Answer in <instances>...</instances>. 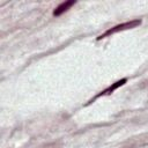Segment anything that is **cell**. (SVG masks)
<instances>
[{
	"label": "cell",
	"mask_w": 148,
	"mask_h": 148,
	"mask_svg": "<svg viewBox=\"0 0 148 148\" xmlns=\"http://www.w3.org/2000/svg\"><path fill=\"white\" fill-rule=\"evenodd\" d=\"M75 5V1L74 0H69V1H65V2H61L54 10H53V15L54 16H59L61 15L62 13H65L66 10H68L72 6Z\"/></svg>",
	"instance_id": "3"
},
{
	"label": "cell",
	"mask_w": 148,
	"mask_h": 148,
	"mask_svg": "<svg viewBox=\"0 0 148 148\" xmlns=\"http://www.w3.org/2000/svg\"><path fill=\"white\" fill-rule=\"evenodd\" d=\"M127 82V79H121V80H119V81H117V82H114V83H112L111 86H109L106 89H104L103 91H101L98 95H96L89 103H91L92 101H95L96 98H98V97H101V96H104V95H109V94H111V92H113L117 88H119V87H121L123 84H125Z\"/></svg>",
	"instance_id": "2"
},
{
	"label": "cell",
	"mask_w": 148,
	"mask_h": 148,
	"mask_svg": "<svg viewBox=\"0 0 148 148\" xmlns=\"http://www.w3.org/2000/svg\"><path fill=\"white\" fill-rule=\"evenodd\" d=\"M141 24V20H132V21H128V22H124L121 24H118V25H114L110 29H108L104 34L99 35L97 37V40L102 39V38H105L112 34H116V32H119V31H124V30H128V29H133V28H136Z\"/></svg>",
	"instance_id": "1"
}]
</instances>
